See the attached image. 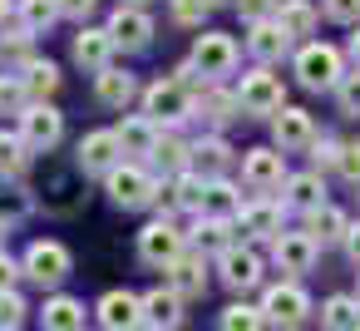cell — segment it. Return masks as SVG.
Here are the masks:
<instances>
[{"label": "cell", "mask_w": 360, "mask_h": 331, "mask_svg": "<svg viewBox=\"0 0 360 331\" xmlns=\"http://www.w3.org/2000/svg\"><path fill=\"white\" fill-rule=\"evenodd\" d=\"M291 70H296V80H301V89H311V94H335V85L345 80V50H335V45H326V40H306L296 55H291Z\"/></svg>", "instance_id": "obj_1"}, {"label": "cell", "mask_w": 360, "mask_h": 331, "mask_svg": "<svg viewBox=\"0 0 360 331\" xmlns=\"http://www.w3.org/2000/svg\"><path fill=\"white\" fill-rule=\"evenodd\" d=\"M143 114L158 124V129H178V124H188V119H198V89H188L183 80H153L148 89H143Z\"/></svg>", "instance_id": "obj_2"}, {"label": "cell", "mask_w": 360, "mask_h": 331, "mask_svg": "<svg viewBox=\"0 0 360 331\" xmlns=\"http://www.w3.org/2000/svg\"><path fill=\"white\" fill-rule=\"evenodd\" d=\"M237 99H242V114L247 119H271V114L286 109V85H281V75L271 65H257V70L242 75Z\"/></svg>", "instance_id": "obj_3"}, {"label": "cell", "mask_w": 360, "mask_h": 331, "mask_svg": "<svg viewBox=\"0 0 360 331\" xmlns=\"http://www.w3.org/2000/svg\"><path fill=\"white\" fill-rule=\"evenodd\" d=\"M193 70L207 80V85H222L232 70H237V60H242V50H237V40L232 35H222V30H202L198 40H193Z\"/></svg>", "instance_id": "obj_4"}, {"label": "cell", "mask_w": 360, "mask_h": 331, "mask_svg": "<svg viewBox=\"0 0 360 331\" xmlns=\"http://www.w3.org/2000/svg\"><path fill=\"white\" fill-rule=\"evenodd\" d=\"M104 188H109V198H114V208H124V213H139V208H153V198H158V178L134 158V163H119L109 178H104Z\"/></svg>", "instance_id": "obj_5"}, {"label": "cell", "mask_w": 360, "mask_h": 331, "mask_svg": "<svg viewBox=\"0 0 360 331\" xmlns=\"http://www.w3.org/2000/svg\"><path fill=\"white\" fill-rule=\"evenodd\" d=\"M262 311H266V326H276V331H296V326L311 321V296L301 292V282H276V287H266Z\"/></svg>", "instance_id": "obj_6"}, {"label": "cell", "mask_w": 360, "mask_h": 331, "mask_svg": "<svg viewBox=\"0 0 360 331\" xmlns=\"http://www.w3.org/2000/svg\"><path fill=\"white\" fill-rule=\"evenodd\" d=\"M188 252V232L173 223V218H158V223H148L143 232H139V257L148 262V267H173L178 257Z\"/></svg>", "instance_id": "obj_7"}, {"label": "cell", "mask_w": 360, "mask_h": 331, "mask_svg": "<svg viewBox=\"0 0 360 331\" xmlns=\"http://www.w3.org/2000/svg\"><path fill=\"white\" fill-rule=\"evenodd\" d=\"M20 267H25V277H30L35 287H60V282L70 277V247L55 242V237H35V242L25 247Z\"/></svg>", "instance_id": "obj_8"}, {"label": "cell", "mask_w": 360, "mask_h": 331, "mask_svg": "<svg viewBox=\"0 0 360 331\" xmlns=\"http://www.w3.org/2000/svg\"><path fill=\"white\" fill-rule=\"evenodd\" d=\"M281 223H286V198L276 203V198H266V193L252 198V203L237 213V232H242V242H276V237L286 232Z\"/></svg>", "instance_id": "obj_9"}, {"label": "cell", "mask_w": 360, "mask_h": 331, "mask_svg": "<svg viewBox=\"0 0 360 331\" xmlns=\"http://www.w3.org/2000/svg\"><path fill=\"white\" fill-rule=\"evenodd\" d=\"M286 154L276 144H262V149H247L242 154V183L252 193H271V188H286Z\"/></svg>", "instance_id": "obj_10"}, {"label": "cell", "mask_w": 360, "mask_h": 331, "mask_svg": "<svg viewBox=\"0 0 360 331\" xmlns=\"http://www.w3.org/2000/svg\"><path fill=\"white\" fill-rule=\"evenodd\" d=\"M75 163H79L89 178H109V173L124 163V144H119V134H114V129H94V134H84L79 149H75Z\"/></svg>", "instance_id": "obj_11"}, {"label": "cell", "mask_w": 360, "mask_h": 331, "mask_svg": "<svg viewBox=\"0 0 360 331\" xmlns=\"http://www.w3.org/2000/svg\"><path fill=\"white\" fill-rule=\"evenodd\" d=\"M20 134H25V144H30L35 154H50V149L65 139V114H60L50 99L25 104V114H20Z\"/></svg>", "instance_id": "obj_12"}, {"label": "cell", "mask_w": 360, "mask_h": 331, "mask_svg": "<svg viewBox=\"0 0 360 331\" xmlns=\"http://www.w3.org/2000/svg\"><path fill=\"white\" fill-rule=\"evenodd\" d=\"M217 277L232 287V292H252L262 282V252L252 242H232L227 252H217Z\"/></svg>", "instance_id": "obj_13"}, {"label": "cell", "mask_w": 360, "mask_h": 331, "mask_svg": "<svg viewBox=\"0 0 360 331\" xmlns=\"http://www.w3.org/2000/svg\"><path fill=\"white\" fill-rule=\"evenodd\" d=\"M94 316H99V326L104 331H143V296H134V292H124V287H114V292H104L99 296V306H94Z\"/></svg>", "instance_id": "obj_14"}, {"label": "cell", "mask_w": 360, "mask_h": 331, "mask_svg": "<svg viewBox=\"0 0 360 331\" xmlns=\"http://www.w3.org/2000/svg\"><path fill=\"white\" fill-rule=\"evenodd\" d=\"M109 35H114L119 50L139 55V50L153 45V15H148L143 6H119V11L109 15Z\"/></svg>", "instance_id": "obj_15"}, {"label": "cell", "mask_w": 360, "mask_h": 331, "mask_svg": "<svg viewBox=\"0 0 360 331\" xmlns=\"http://www.w3.org/2000/svg\"><path fill=\"white\" fill-rule=\"evenodd\" d=\"M114 35H109V25H79V35L70 40V55H75V65L79 70H89V75H99V70H109L114 65Z\"/></svg>", "instance_id": "obj_16"}, {"label": "cell", "mask_w": 360, "mask_h": 331, "mask_svg": "<svg viewBox=\"0 0 360 331\" xmlns=\"http://www.w3.org/2000/svg\"><path fill=\"white\" fill-rule=\"evenodd\" d=\"M291 35L276 25V20H252L247 25V55L257 60V65H281L286 55H291Z\"/></svg>", "instance_id": "obj_17"}, {"label": "cell", "mask_w": 360, "mask_h": 331, "mask_svg": "<svg viewBox=\"0 0 360 331\" xmlns=\"http://www.w3.org/2000/svg\"><path fill=\"white\" fill-rule=\"evenodd\" d=\"M311 139H316V124H311L306 109L286 104L281 114H271V144L281 154H301V149H311Z\"/></svg>", "instance_id": "obj_18"}, {"label": "cell", "mask_w": 360, "mask_h": 331, "mask_svg": "<svg viewBox=\"0 0 360 331\" xmlns=\"http://www.w3.org/2000/svg\"><path fill=\"white\" fill-rule=\"evenodd\" d=\"M94 99H99L104 109L129 114V104H134V99H143V89H139V80H134L129 70L109 65V70H99V75H94Z\"/></svg>", "instance_id": "obj_19"}, {"label": "cell", "mask_w": 360, "mask_h": 331, "mask_svg": "<svg viewBox=\"0 0 360 331\" xmlns=\"http://www.w3.org/2000/svg\"><path fill=\"white\" fill-rule=\"evenodd\" d=\"M271 262H276L286 277L311 272V267H316V237H311V232H281V237L271 242Z\"/></svg>", "instance_id": "obj_20"}, {"label": "cell", "mask_w": 360, "mask_h": 331, "mask_svg": "<svg viewBox=\"0 0 360 331\" xmlns=\"http://www.w3.org/2000/svg\"><path fill=\"white\" fill-rule=\"evenodd\" d=\"M198 119H202V124H212V129L222 134L232 119H242V99H237V89L202 85V89H198Z\"/></svg>", "instance_id": "obj_21"}, {"label": "cell", "mask_w": 360, "mask_h": 331, "mask_svg": "<svg viewBox=\"0 0 360 331\" xmlns=\"http://www.w3.org/2000/svg\"><path fill=\"white\" fill-rule=\"evenodd\" d=\"M237 163V154H232V144L212 129V134H202L198 144H193V168L202 173V178H227V168Z\"/></svg>", "instance_id": "obj_22"}, {"label": "cell", "mask_w": 360, "mask_h": 331, "mask_svg": "<svg viewBox=\"0 0 360 331\" xmlns=\"http://www.w3.org/2000/svg\"><path fill=\"white\" fill-rule=\"evenodd\" d=\"M119 144H124V154H134V158H153V149H158V124L148 119V114H124L119 119Z\"/></svg>", "instance_id": "obj_23"}, {"label": "cell", "mask_w": 360, "mask_h": 331, "mask_svg": "<svg viewBox=\"0 0 360 331\" xmlns=\"http://www.w3.org/2000/svg\"><path fill=\"white\" fill-rule=\"evenodd\" d=\"M168 287H178L183 296H202L207 292V257H202V247H188L168 267Z\"/></svg>", "instance_id": "obj_24"}, {"label": "cell", "mask_w": 360, "mask_h": 331, "mask_svg": "<svg viewBox=\"0 0 360 331\" xmlns=\"http://www.w3.org/2000/svg\"><path fill=\"white\" fill-rule=\"evenodd\" d=\"M306 232L316 237V247H345V237H350V218L335 208V203H326V208H316V213H306Z\"/></svg>", "instance_id": "obj_25"}, {"label": "cell", "mask_w": 360, "mask_h": 331, "mask_svg": "<svg viewBox=\"0 0 360 331\" xmlns=\"http://www.w3.org/2000/svg\"><path fill=\"white\" fill-rule=\"evenodd\" d=\"M148 163H153V168H163V178L188 173V168H193V144H188L183 134L163 129V134H158V149H153V158H148Z\"/></svg>", "instance_id": "obj_26"}, {"label": "cell", "mask_w": 360, "mask_h": 331, "mask_svg": "<svg viewBox=\"0 0 360 331\" xmlns=\"http://www.w3.org/2000/svg\"><path fill=\"white\" fill-rule=\"evenodd\" d=\"M286 208H301V213L326 208V178H321V168H306V173L286 178Z\"/></svg>", "instance_id": "obj_27"}, {"label": "cell", "mask_w": 360, "mask_h": 331, "mask_svg": "<svg viewBox=\"0 0 360 331\" xmlns=\"http://www.w3.org/2000/svg\"><path fill=\"white\" fill-rule=\"evenodd\" d=\"M143 316H148V326L173 331V326L183 321V292H178V287H153V292L143 296Z\"/></svg>", "instance_id": "obj_28"}, {"label": "cell", "mask_w": 360, "mask_h": 331, "mask_svg": "<svg viewBox=\"0 0 360 331\" xmlns=\"http://www.w3.org/2000/svg\"><path fill=\"white\" fill-rule=\"evenodd\" d=\"M247 203L237 193L232 178H207V193H202V218H237Z\"/></svg>", "instance_id": "obj_29"}, {"label": "cell", "mask_w": 360, "mask_h": 331, "mask_svg": "<svg viewBox=\"0 0 360 331\" xmlns=\"http://www.w3.org/2000/svg\"><path fill=\"white\" fill-rule=\"evenodd\" d=\"M40 326H45V331H84V301H75V296H50L45 311H40Z\"/></svg>", "instance_id": "obj_30"}, {"label": "cell", "mask_w": 360, "mask_h": 331, "mask_svg": "<svg viewBox=\"0 0 360 331\" xmlns=\"http://www.w3.org/2000/svg\"><path fill=\"white\" fill-rule=\"evenodd\" d=\"M316 20H321V11L311 6V0H281V11H276V25H281L291 40H301V45H306V35L316 30Z\"/></svg>", "instance_id": "obj_31"}, {"label": "cell", "mask_w": 360, "mask_h": 331, "mask_svg": "<svg viewBox=\"0 0 360 331\" xmlns=\"http://www.w3.org/2000/svg\"><path fill=\"white\" fill-rule=\"evenodd\" d=\"M193 242H198V247H217V252H227L232 242H242V232H237V218H202V213H198Z\"/></svg>", "instance_id": "obj_32"}, {"label": "cell", "mask_w": 360, "mask_h": 331, "mask_svg": "<svg viewBox=\"0 0 360 331\" xmlns=\"http://www.w3.org/2000/svg\"><path fill=\"white\" fill-rule=\"evenodd\" d=\"M355 326H360V296H345V292L326 296V306H321V331H355Z\"/></svg>", "instance_id": "obj_33"}, {"label": "cell", "mask_w": 360, "mask_h": 331, "mask_svg": "<svg viewBox=\"0 0 360 331\" xmlns=\"http://www.w3.org/2000/svg\"><path fill=\"white\" fill-rule=\"evenodd\" d=\"M20 80H25V89H30V104H40V99H55V89H60V65H50V60H30L25 70H20Z\"/></svg>", "instance_id": "obj_34"}, {"label": "cell", "mask_w": 360, "mask_h": 331, "mask_svg": "<svg viewBox=\"0 0 360 331\" xmlns=\"http://www.w3.org/2000/svg\"><path fill=\"white\" fill-rule=\"evenodd\" d=\"M0 60H6V70H25L35 60V35L25 25L15 30H0Z\"/></svg>", "instance_id": "obj_35"}, {"label": "cell", "mask_w": 360, "mask_h": 331, "mask_svg": "<svg viewBox=\"0 0 360 331\" xmlns=\"http://www.w3.org/2000/svg\"><path fill=\"white\" fill-rule=\"evenodd\" d=\"M35 149L25 144V134H0V178H20L30 168Z\"/></svg>", "instance_id": "obj_36"}, {"label": "cell", "mask_w": 360, "mask_h": 331, "mask_svg": "<svg viewBox=\"0 0 360 331\" xmlns=\"http://www.w3.org/2000/svg\"><path fill=\"white\" fill-rule=\"evenodd\" d=\"M55 20H65L60 0H20V25H25L30 35H45Z\"/></svg>", "instance_id": "obj_37"}, {"label": "cell", "mask_w": 360, "mask_h": 331, "mask_svg": "<svg viewBox=\"0 0 360 331\" xmlns=\"http://www.w3.org/2000/svg\"><path fill=\"white\" fill-rule=\"evenodd\" d=\"M222 331H266V311L262 306H247V301H232L222 311Z\"/></svg>", "instance_id": "obj_38"}, {"label": "cell", "mask_w": 360, "mask_h": 331, "mask_svg": "<svg viewBox=\"0 0 360 331\" xmlns=\"http://www.w3.org/2000/svg\"><path fill=\"white\" fill-rule=\"evenodd\" d=\"M217 6L222 0H168V15H173V25H202Z\"/></svg>", "instance_id": "obj_39"}, {"label": "cell", "mask_w": 360, "mask_h": 331, "mask_svg": "<svg viewBox=\"0 0 360 331\" xmlns=\"http://www.w3.org/2000/svg\"><path fill=\"white\" fill-rule=\"evenodd\" d=\"M30 104V89L20 75H0V114H25Z\"/></svg>", "instance_id": "obj_40"}, {"label": "cell", "mask_w": 360, "mask_h": 331, "mask_svg": "<svg viewBox=\"0 0 360 331\" xmlns=\"http://www.w3.org/2000/svg\"><path fill=\"white\" fill-rule=\"evenodd\" d=\"M340 154H345V144H340L335 134H321V139H311V168L330 173V168H340Z\"/></svg>", "instance_id": "obj_41"}, {"label": "cell", "mask_w": 360, "mask_h": 331, "mask_svg": "<svg viewBox=\"0 0 360 331\" xmlns=\"http://www.w3.org/2000/svg\"><path fill=\"white\" fill-rule=\"evenodd\" d=\"M335 104H340V114H355V119H360V70H350V75L335 85Z\"/></svg>", "instance_id": "obj_42"}, {"label": "cell", "mask_w": 360, "mask_h": 331, "mask_svg": "<svg viewBox=\"0 0 360 331\" xmlns=\"http://www.w3.org/2000/svg\"><path fill=\"white\" fill-rule=\"evenodd\" d=\"M321 15L335 25H360V0H321Z\"/></svg>", "instance_id": "obj_43"}, {"label": "cell", "mask_w": 360, "mask_h": 331, "mask_svg": "<svg viewBox=\"0 0 360 331\" xmlns=\"http://www.w3.org/2000/svg\"><path fill=\"white\" fill-rule=\"evenodd\" d=\"M237 6V15L252 25V20H276V11H281V0H232Z\"/></svg>", "instance_id": "obj_44"}, {"label": "cell", "mask_w": 360, "mask_h": 331, "mask_svg": "<svg viewBox=\"0 0 360 331\" xmlns=\"http://www.w3.org/2000/svg\"><path fill=\"white\" fill-rule=\"evenodd\" d=\"M25 311H30V306H25L20 292H0V326H20Z\"/></svg>", "instance_id": "obj_45"}, {"label": "cell", "mask_w": 360, "mask_h": 331, "mask_svg": "<svg viewBox=\"0 0 360 331\" xmlns=\"http://www.w3.org/2000/svg\"><path fill=\"white\" fill-rule=\"evenodd\" d=\"M345 183H355L360 188V144H345V154H340V168H335Z\"/></svg>", "instance_id": "obj_46"}, {"label": "cell", "mask_w": 360, "mask_h": 331, "mask_svg": "<svg viewBox=\"0 0 360 331\" xmlns=\"http://www.w3.org/2000/svg\"><path fill=\"white\" fill-rule=\"evenodd\" d=\"M20 272H25V267H20L6 247H0V292H15V277H20Z\"/></svg>", "instance_id": "obj_47"}, {"label": "cell", "mask_w": 360, "mask_h": 331, "mask_svg": "<svg viewBox=\"0 0 360 331\" xmlns=\"http://www.w3.org/2000/svg\"><path fill=\"white\" fill-rule=\"evenodd\" d=\"M60 11H65V20H79V25H84V20L99 11V0H60Z\"/></svg>", "instance_id": "obj_48"}, {"label": "cell", "mask_w": 360, "mask_h": 331, "mask_svg": "<svg viewBox=\"0 0 360 331\" xmlns=\"http://www.w3.org/2000/svg\"><path fill=\"white\" fill-rule=\"evenodd\" d=\"M345 257H350V267L360 272V223H350V237H345Z\"/></svg>", "instance_id": "obj_49"}, {"label": "cell", "mask_w": 360, "mask_h": 331, "mask_svg": "<svg viewBox=\"0 0 360 331\" xmlns=\"http://www.w3.org/2000/svg\"><path fill=\"white\" fill-rule=\"evenodd\" d=\"M11 20H20V0H0V30H6Z\"/></svg>", "instance_id": "obj_50"}, {"label": "cell", "mask_w": 360, "mask_h": 331, "mask_svg": "<svg viewBox=\"0 0 360 331\" xmlns=\"http://www.w3.org/2000/svg\"><path fill=\"white\" fill-rule=\"evenodd\" d=\"M345 55L355 60V70H360V25H355V35H350V45H345Z\"/></svg>", "instance_id": "obj_51"}, {"label": "cell", "mask_w": 360, "mask_h": 331, "mask_svg": "<svg viewBox=\"0 0 360 331\" xmlns=\"http://www.w3.org/2000/svg\"><path fill=\"white\" fill-rule=\"evenodd\" d=\"M119 6H148V0H119Z\"/></svg>", "instance_id": "obj_52"}, {"label": "cell", "mask_w": 360, "mask_h": 331, "mask_svg": "<svg viewBox=\"0 0 360 331\" xmlns=\"http://www.w3.org/2000/svg\"><path fill=\"white\" fill-rule=\"evenodd\" d=\"M0 247H6V218H0Z\"/></svg>", "instance_id": "obj_53"}, {"label": "cell", "mask_w": 360, "mask_h": 331, "mask_svg": "<svg viewBox=\"0 0 360 331\" xmlns=\"http://www.w3.org/2000/svg\"><path fill=\"white\" fill-rule=\"evenodd\" d=\"M0 331H20V326H0Z\"/></svg>", "instance_id": "obj_54"}, {"label": "cell", "mask_w": 360, "mask_h": 331, "mask_svg": "<svg viewBox=\"0 0 360 331\" xmlns=\"http://www.w3.org/2000/svg\"><path fill=\"white\" fill-rule=\"evenodd\" d=\"M143 331H163V326H143Z\"/></svg>", "instance_id": "obj_55"}, {"label": "cell", "mask_w": 360, "mask_h": 331, "mask_svg": "<svg viewBox=\"0 0 360 331\" xmlns=\"http://www.w3.org/2000/svg\"><path fill=\"white\" fill-rule=\"evenodd\" d=\"M355 296H360V292H355Z\"/></svg>", "instance_id": "obj_56"}]
</instances>
